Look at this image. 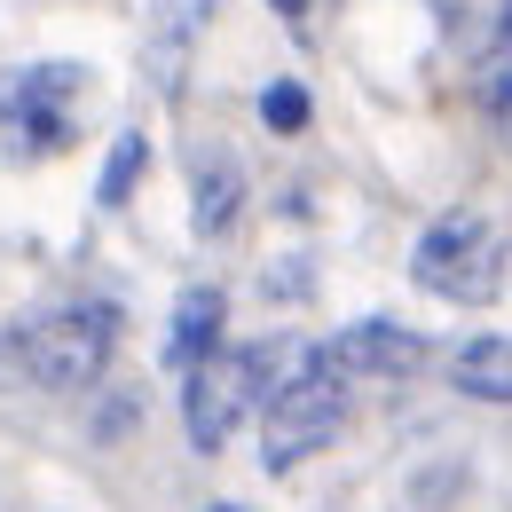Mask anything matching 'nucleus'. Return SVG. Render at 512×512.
<instances>
[{
  "mask_svg": "<svg viewBox=\"0 0 512 512\" xmlns=\"http://www.w3.org/2000/svg\"><path fill=\"white\" fill-rule=\"evenodd\" d=\"M410 276H418L434 300H449V308H489V300L505 292V229H497L489 213H442V221L418 237Z\"/></svg>",
  "mask_w": 512,
  "mask_h": 512,
  "instance_id": "f257e3e1",
  "label": "nucleus"
},
{
  "mask_svg": "<svg viewBox=\"0 0 512 512\" xmlns=\"http://www.w3.org/2000/svg\"><path fill=\"white\" fill-rule=\"evenodd\" d=\"M111 347H119V316H111L103 300H71V308H48L40 323H24V339H16L24 371L48 386V394H87V386L103 379Z\"/></svg>",
  "mask_w": 512,
  "mask_h": 512,
  "instance_id": "f03ea898",
  "label": "nucleus"
},
{
  "mask_svg": "<svg viewBox=\"0 0 512 512\" xmlns=\"http://www.w3.org/2000/svg\"><path fill=\"white\" fill-rule=\"evenodd\" d=\"M339 426H347V379H339L331 363L300 371L292 386H276V394L260 402V449H268L276 473L300 465V457H316Z\"/></svg>",
  "mask_w": 512,
  "mask_h": 512,
  "instance_id": "7ed1b4c3",
  "label": "nucleus"
},
{
  "mask_svg": "<svg viewBox=\"0 0 512 512\" xmlns=\"http://www.w3.org/2000/svg\"><path fill=\"white\" fill-rule=\"evenodd\" d=\"M79 64H32L0 79V158H32V150H64L71 142V95Z\"/></svg>",
  "mask_w": 512,
  "mask_h": 512,
  "instance_id": "20e7f679",
  "label": "nucleus"
},
{
  "mask_svg": "<svg viewBox=\"0 0 512 512\" xmlns=\"http://www.w3.org/2000/svg\"><path fill=\"white\" fill-rule=\"evenodd\" d=\"M245 410H260V363L253 347H221V355H205L182 386V426H190L197 449H221L237 426H245Z\"/></svg>",
  "mask_w": 512,
  "mask_h": 512,
  "instance_id": "39448f33",
  "label": "nucleus"
},
{
  "mask_svg": "<svg viewBox=\"0 0 512 512\" xmlns=\"http://www.w3.org/2000/svg\"><path fill=\"white\" fill-rule=\"evenodd\" d=\"M323 363L339 371V379H363V371H418L426 363V339L418 331H402V323H347L339 339H323Z\"/></svg>",
  "mask_w": 512,
  "mask_h": 512,
  "instance_id": "423d86ee",
  "label": "nucleus"
},
{
  "mask_svg": "<svg viewBox=\"0 0 512 512\" xmlns=\"http://www.w3.org/2000/svg\"><path fill=\"white\" fill-rule=\"evenodd\" d=\"M221 292L213 284H190L182 300H174V339H166V363L174 371H197L205 355H221Z\"/></svg>",
  "mask_w": 512,
  "mask_h": 512,
  "instance_id": "0eeeda50",
  "label": "nucleus"
},
{
  "mask_svg": "<svg viewBox=\"0 0 512 512\" xmlns=\"http://www.w3.org/2000/svg\"><path fill=\"white\" fill-rule=\"evenodd\" d=\"M449 379H457V394H473V402H512V339L505 331L465 339L449 355Z\"/></svg>",
  "mask_w": 512,
  "mask_h": 512,
  "instance_id": "6e6552de",
  "label": "nucleus"
},
{
  "mask_svg": "<svg viewBox=\"0 0 512 512\" xmlns=\"http://www.w3.org/2000/svg\"><path fill=\"white\" fill-rule=\"evenodd\" d=\"M237 197H245V174L229 158H205L197 166V237H221L237 221Z\"/></svg>",
  "mask_w": 512,
  "mask_h": 512,
  "instance_id": "1a4fd4ad",
  "label": "nucleus"
},
{
  "mask_svg": "<svg viewBox=\"0 0 512 512\" xmlns=\"http://www.w3.org/2000/svg\"><path fill=\"white\" fill-rule=\"evenodd\" d=\"M142 158H150V150H142V134H119V142H111V166H103V190H95V197H103V205H127Z\"/></svg>",
  "mask_w": 512,
  "mask_h": 512,
  "instance_id": "9d476101",
  "label": "nucleus"
},
{
  "mask_svg": "<svg viewBox=\"0 0 512 512\" xmlns=\"http://www.w3.org/2000/svg\"><path fill=\"white\" fill-rule=\"evenodd\" d=\"M473 95H481L497 119H512V40L497 48V56H481V71H473Z\"/></svg>",
  "mask_w": 512,
  "mask_h": 512,
  "instance_id": "9b49d317",
  "label": "nucleus"
},
{
  "mask_svg": "<svg viewBox=\"0 0 512 512\" xmlns=\"http://www.w3.org/2000/svg\"><path fill=\"white\" fill-rule=\"evenodd\" d=\"M260 119H268V127H276V134L308 127V87H300V79H276V87L260 95Z\"/></svg>",
  "mask_w": 512,
  "mask_h": 512,
  "instance_id": "f8f14e48",
  "label": "nucleus"
},
{
  "mask_svg": "<svg viewBox=\"0 0 512 512\" xmlns=\"http://www.w3.org/2000/svg\"><path fill=\"white\" fill-rule=\"evenodd\" d=\"M268 8H276V16H292V24L308 16V0H268Z\"/></svg>",
  "mask_w": 512,
  "mask_h": 512,
  "instance_id": "ddd939ff",
  "label": "nucleus"
},
{
  "mask_svg": "<svg viewBox=\"0 0 512 512\" xmlns=\"http://www.w3.org/2000/svg\"><path fill=\"white\" fill-rule=\"evenodd\" d=\"M205 512H245V505H205Z\"/></svg>",
  "mask_w": 512,
  "mask_h": 512,
  "instance_id": "4468645a",
  "label": "nucleus"
},
{
  "mask_svg": "<svg viewBox=\"0 0 512 512\" xmlns=\"http://www.w3.org/2000/svg\"><path fill=\"white\" fill-rule=\"evenodd\" d=\"M505 40H512V0H505Z\"/></svg>",
  "mask_w": 512,
  "mask_h": 512,
  "instance_id": "2eb2a0df",
  "label": "nucleus"
},
{
  "mask_svg": "<svg viewBox=\"0 0 512 512\" xmlns=\"http://www.w3.org/2000/svg\"><path fill=\"white\" fill-rule=\"evenodd\" d=\"M497 127H505V134H512V119H497Z\"/></svg>",
  "mask_w": 512,
  "mask_h": 512,
  "instance_id": "dca6fc26",
  "label": "nucleus"
}]
</instances>
